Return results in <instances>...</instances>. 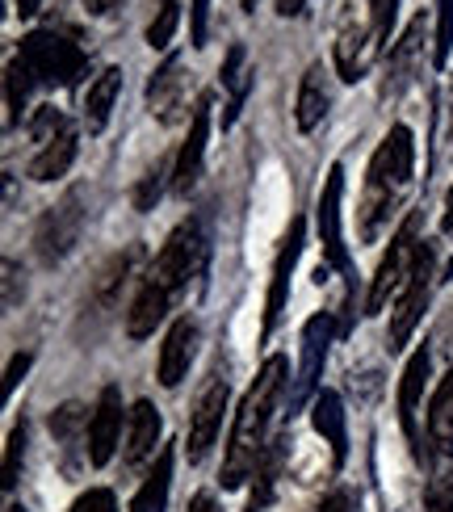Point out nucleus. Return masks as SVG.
Instances as JSON below:
<instances>
[{"label": "nucleus", "instance_id": "1", "mask_svg": "<svg viewBox=\"0 0 453 512\" xmlns=\"http://www.w3.org/2000/svg\"><path fill=\"white\" fill-rule=\"evenodd\" d=\"M416 181V135L412 126L395 122L374 147L370 168H365L361 202H357V236L361 244H378L382 231L391 227V219L403 210L407 194Z\"/></svg>", "mask_w": 453, "mask_h": 512}, {"label": "nucleus", "instance_id": "2", "mask_svg": "<svg viewBox=\"0 0 453 512\" xmlns=\"http://www.w3.org/2000/svg\"><path fill=\"white\" fill-rule=\"evenodd\" d=\"M286 374H290V361L286 357H269L256 382L248 387L240 412H235L231 424V437H227V454H223V487H244V479L256 475L265 450H269V429H273V416H277V399L286 391Z\"/></svg>", "mask_w": 453, "mask_h": 512}, {"label": "nucleus", "instance_id": "3", "mask_svg": "<svg viewBox=\"0 0 453 512\" xmlns=\"http://www.w3.org/2000/svg\"><path fill=\"white\" fill-rule=\"evenodd\" d=\"M17 59L26 63L34 80L47 84V89H76L80 76H89V51H84L68 30H55V26L30 30L21 38Z\"/></svg>", "mask_w": 453, "mask_h": 512}, {"label": "nucleus", "instance_id": "4", "mask_svg": "<svg viewBox=\"0 0 453 512\" xmlns=\"http://www.w3.org/2000/svg\"><path fill=\"white\" fill-rule=\"evenodd\" d=\"M202 265H206V227H202V219H185L172 227V236L156 252V261L143 269V277L156 282L164 294L181 298L193 277L202 273Z\"/></svg>", "mask_w": 453, "mask_h": 512}, {"label": "nucleus", "instance_id": "5", "mask_svg": "<svg viewBox=\"0 0 453 512\" xmlns=\"http://www.w3.org/2000/svg\"><path fill=\"white\" fill-rule=\"evenodd\" d=\"M30 135H34V152L26 164V177L30 181H59L76 164V152H80V135H76L72 118L63 110H55V105H42V110L30 118Z\"/></svg>", "mask_w": 453, "mask_h": 512}, {"label": "nucleus", "instance_id": "6", "mask_svg": "<svg viewBox=\"0 0 453 512\" xmlns=\"http://www.w3.org/2000/svg\"><path fill=\"white\" fill-rule=\"evenodd\" d=\"M84 223H89V206H84V189H68L47 215L38 219L34 227V252H38V261L55 269L63 265L68 256L76 252L80 236H84Z\"/></svg>", "mask_w": 453, "mask_h": 512}, {"label": "nucleus", "instance_id": "7", "mask_svg": "<svg viewBox=\"0 0 453 512\" xmlns=\"http://www.w3.org/2000/svg\"><path fill=\"white\" fill-rule=\"evenodd\" d=\"M420 215L412 210L399 231L391 236V248H386V256L378 261V273H374V282H370V294H365V315H378L391 298L407 286V277H412L416 269V256H420Z\"/></svg>", "mask_w": 453, "mask_h": 512}, {"label": "nucleus", "instance_id": "8", "mask_svg": "<svg viewBox=\"0 0 453 512\" xmlns=\"http://www.w3.org/2000/svg\"><path fill=\"white\" fill-rule=\"evenodd\" d=\"M433 282H437V244L424 240L420 256H416V269H412V277H407V286L399 290L395 307H391V332H386V349L391 353H399L407 340H412V332L420 328L428 294H433Z\"/></svg>", "mask_w": 453, "mask_h": 512}, {"label": "nucleus", "instance_id": "9", "mask_svg": "<svg viewBox=\"0 0 453 512\" xmlns=\"http://www.w3.org/2000/svg\"><path fill=\"white\" fill-rule=\"evenodd\" d=\"M428 370H433V353L428 345H420L403 366V378H399V424H403V437L412 445V458L420 466H433V441H428V429H424V387H428Z\"/></svg>", "mask_w": 453, "mask_h": 512}, {"label": "nucleus", "instance_id": "10", "mask_svg": "<svg viewBox=\"0 0 453 512\" xmlns=\"http://www.w3.org/2000/svg\"><path fill=\"white\" fill-rule=\"evenodd\" d=\"M378 55V38H374V21H370V5H349L340 9V21H336V72L340 80H361L370 72V63Z\"/></svg>", "mask_w": 453, "mask_h": 512}, {"label": "nucleus", "instance_id": "11", "mask_svg": "<svg viewBox=\"0 0 453 512\" xmlns=\"http://www.w3.org/2000/svg\"><path fill=\"white\" fill-rule=\"evenodd\" d=\"M340 202H344V168L332 164L328 177L319 189V206H315V223H319V244H323V265L344 273V286L353 290V265H349V248L340 236Z\"/></svg>", "mask_w": 453, "mask_h": 512}, {"label": "nucleus", "instance_id": "12", "mask_svg": "<svg viewBox=\"0 0 453 512\" xmlns=\"http://www.w3.org/2000/svg\"><path fill=\"white\" fill-rule=\"evenodd\" d=\"M424 42H428V21H424V13H416L412 21H407V30L391 42L386 59H382V89H378L382 101H399L407 93V84L420 76Z\"/></svg>", "mask_w": 453, "mask_h": 512}, {"label": "nucleus", "instance_id": "13", "mask_svg": "<svg viewBox=\"0 0 453 512\" xmlns=\"http://www.w3.org/2000/svg\"><path fill=\"white\" fill-rule=\"evenodd\" d=\"M336 332H340V324L328 311L311 315L307 328H302V366H298V382H294V395H290L294 408H302L307 399L319 395V378H323V366H328V349H332Z\"/></svg>", "mask_w": 453, "mask_h": 512}, {"label": "nucleus", "instance_id": "14", "mask_svg": "<svg viewBox=\"0 0 453 512\" xmlns=\"http://www.w3.org/2000/svg\"><path fill=\"white\" fill-rule=\"evenodd\" d=\"M302 240H307V223L294 219L282 248L273 256V277H269V298H265V319H261V340L273 336L277 319L286 315V303H290V286H294V269H298V256H302Z\"/></svg>", "mask_w": 453, "mask_h": 512}, {"label": "nucleus", "instance_id": "15", "mask_svg": "<svg viewBox=\"0 0 453 512\" xmlns=\"http://www.w3.org/2000/svg\"><path fill=\"white\" fill-rule=\"evenodd\" d=\"M210 110H214V97L202 93L189 110V135L177 152V164H172V194L189 198L193 185L202 177V160H206V139H210Z\"/></svg>", "mask_w": 453, "mask_h": 512}, {"label": "nucleus", "instance_id": "16", "mask_svg": "<svg viewBox=\"0 0 453 512\" xmlns=\"http://www.w3.org/2000/svg\"><path fill=\"white\" fill-rule=\"evenodd\" d=\"M227 395H231L227 378H223V374H214V378L206 382V391L198 395V403H193V412H189V445H185L189 462H202V458L210 454L214 437H219V429H223Z\"/></svg>", "mask_w": 453, "mask_h": 512}, {"label": "nucleus", "instance_id": "17", "mask_svg": "<svg viewBox=\"0 0 453 512\" xmlns=\"http://www.w3.org/2000/svg\"><path fill=\"white\" fill-rule=\"evenodd\" d=\"M89 424H93V412L84 408V403H59V408L51 412V420H47L68 475H76L80 466L89 462Z\"/></svg>", "mask_w": 453, "mask_h": 512}, {"label": "nucleus", "instance_id": "18", "mask_svg": "<svg viewBox=\"0 0 453 512\" xmlns=\"http://www.w3.org/2000/svg\"><path fill=\"white\" fill-rule=\"evenodd\" d=\"M185 97H189L185 63H181V55H168L147 80V110H151V118L172 126V122L185 118Z\"/></svg>", "mask_w": 453, "mask_h": 512}, {"label": "nucleus", "instance_id": "19", "mask_svg": "<svg viewBox=\"0 0 453 512\" xmlns=\"http://www.w3.org/2000/svg\"><path fill=\"white\" fill-rule=\"evenodd\" d=\"M193 357H198V324H193L189 315L181 319H172V328L164 336V345H160V361H156V378H160V387L168 391H177L189 366H193Z\"/></svg>", "mask_w": 453, "mask_h": 512}, {"label": "nucleus", "instance_id": "20", "mask_svg": "<svg viewBox=\"0 0 453 512\" xmlns=\"http://www.w3.org/2000/svg\"><path fill=\"white\" fill-rule=\"evenodd\" d=\"M122 437V387H101L97 403H93V424H89V462L105 466L118 450Z\"/></svg>", "mask_w": 453, "mask_h": 512}, {"label": "nucleus", "instance_id": "21", "mask_svg": "<svg viewBox=\"0 0 453 512\" xmlns=\"http://www.w3.org/2000/svg\"><path fill=\"white\" fill-rule=\"evenodd\" d=\"M160 429L164 420L156 412L151 399H139L131 412H126V450H122V466H139L147 458H156V445H160Z\"/></svg>", "mask_w": 453, "mask_h": 512}, {"label": "nucleus", "instance_id": "22", "mask_svg": "<svg viewBox=\"0 0 453 512\" xmlns=\"http://www.w3.org/2000/svg\"><path fill=\"white\" fill-rule=\"evenodd\" d=\"M172 303H177V298L164 294L156 282H147V277H139L135 298H131V307H126V336H131V340H147L168 319Z\"/></svg>", "mask_w": 453, "mask_h": 512}, {"label": "nucleus", "instance_id": "23", "mask_svg": "<svg viewBox=\"0 0 453 512\" xmlns=\"http://www.w3.org/2000/svg\"><path fill=\"white\" fill-rule=\"evenodd\" d=\"M143 244H131L126 252H118V256H110V265L101 269V277L93 282V294H89V303L93 307H101V311H114L118 303H122V290L131 286V277H135V269L143 265Z\"/></svg>", "mask_w": 453, "mask_h": 512}, {"label": "nucleus", "instance_id": "24", "mask_svg": "<svg viewBox=\"0 0 453 512\" xmlns=\"http://www.w3.org/2000/svg\"><path fill=\"white\" fill-rule=\"evenodd\" d=\"M311 424H315V433L328 441L332 462L344 466V458H349V420H344V403L336 391H319L311 399Z\"/></svg>", "mask_w": 453, "mask_h": 512}, {"label": "nucleus", "instance_id": "25", "mask_svg": "<svg viewBox=\"0 0 453 512\" xmlns=\"http://www.w3.org/2000/svg\"><path fill=\"white\" fill-rule=\"evenodd\" d=\"M332 110V84H328V72H323V63H311L307 76L298 84V101H294V122L302 135H311L315 126L328 118Z\"/></svg>", "mask_w": 453, "mask_h": 512}, {"label": "nucleus", "instance_id": "26", "mask_svg": "<svg viewBox=\"0 0 453 512\" xmlns=\"http://www.w3.org/2000/svg\"><path fill=\"white\" fill-rule=\"evenodd\" d=\"M118 93H122V68H105L89 84V93H84V131H89V135H101L105 126H110Z\"/></svg>", "mask_w": 453, "mask_h": 512}, {"label": "nucleus", "instance_id": "27", "mask_svg": "<svg viewBox=\"0 0 453 512\" xmlns=\"http://www.w3.org/2000/svg\"><path fill=\"white\" fill-rule=\"evenodd\" d=\"M219 80H223V89H227V110H223V131H227V126H231L235 118H240L244 101H248V93H252L248 51L240 47V42H231V51H227V59H223V72H219Z\"/></svg>", "mask_w": 453, "mask_h": 512}, {"label": "nucleus", "instance_id": "28", "mask_svg": "<svg viewBox=\"0 0 453 512\" xmlns=\"http://www.w3.org/2000/svg\"><path fill=\"white\" fill-rule=\"evenodd\" d=\"M428 441L437 454H453V370L437 382L433 399H428Z\"/></svg>", "mask_w": 453, "mask_h": 512}, {"label": "nucleus", "instance_id": "29", "mask_svg": "<svg viewBox=\"0 0 453 512\" xmlns=\"http://www.w3.org/2000/svg\"><path fill=\"white\" fill-rule=\"evenodd\" d=\"M168 487H172V450L164 445V450L156 454V462H151V471H147L143 487H139L135 500H131V512H164V504H168Z\"/></svg>", "mask_w": 453, "mask_h": 512}, {"label": "nucleus", "instance_id": "30", "mask_svg": "<svg viewBox=\"0 0 453 512\" xmlns=\"http://www.w3.org/2000/svg\"><path fill=\"white\" fill-rule=\"evenodd\" d=\"M286 450H290V437H277L269 441V450L261 458V466H256V487H252V500H248V512H261L273 492H277V479H282V466H286Z\"/></svg>", "mask_w": 453, "mask_h": 512}, {"label": "nucleus", "instance_id": "31", "mask_svg": "<svg viewBox=\"0 0 453 512\" xmlns=\"http://www.w3.org/2000/svg\"><path fill=\"white\" fill-rule=\"evenodd\" d=\"M34 84H38L34 72L13 55V59H9V68H5V126H9V131L21 122V110H26V101H30V93H34Z\"/></svg>", "mask_w": 453, "mask_h": 512}, {"label": "nucleus", "instance_id": "32", "mask_svg": "<svg viewBox=\"0 0 453 512\" xmlns=\"http://www.w3.org/2000/svg\"><path fill=\"white\" fill-rule=\"evenodd\" d=\"M172 164H177V160H156V164H151L147 173L139 177V185H135V210H139V215L156 210V202L164 198V189L172 185Z\"/></svg>", "mask_w": 453, "mask_h": 512}, {"label": "nucleus", "instance_id": "33", "mask_svg": "<svg viewBox=\"0 0 453 512\" xmlns=\"http://www.w3.org/2000/svg\"><path fill=\"white\" fill-rule=\"evenodd\" d=\"M177 26H181V5L177 0H160V9H156V17H151V26H147V47L164 51L172 42V34H177Z\"/></svg>", "mask_w": 453, "mask_h": 512}, {"label": "nucleus", "instance_id": "34", "mask_svg": "<svg viewBox=\"0 0 453 512\" xmlns=\"http://www.w3.org/2000/svg\"><path fill=\"white\" fill-rule=\"evenodd\" d=\"M26 420L13 424V433H9V445H5V471H0V487L5 492H13L17 487V475H21V462H26Z\"/></svg>", "mask_w": 453, "mask_h": 512}, {"label": "nucleus", "instance_id": "35", "mask_svg": "<svg viewBox=\"0 0 453 512\" xmlns=\"http://www.w3.org/2000/svg\"><path fill=\"white\" fill-rule=\"evenodd\" d=\"M453 55V0H437V47H433V63L445 68Z\"/></svg>", "mask_w": 453, "mask_h": 512}, {"label": "nucleus", "instance_id": "36", "mask_svg": "<svg viewBox=\"0 0 453 512\" xmlns=\"http://www.w3.org/2000/svg\"><path fill=\"white\" fill-rule=\"evenodd\" d=\"M424 512H453V466H449V471H441L437 479H428Z\"/></svg>", "mask_w": 453, "mask_h": 512}, {"label": "nucleus", "instance_id": "37", "mask_svg": "<svg viewBox=\"0 0 453 512\" xmlns=\"http://www.w3.org/2000/svg\"><path fill=\"white\" fill-rule=\"evenodd\" d=\"M370 5V21H374V38H378V47L386 38H391L395 30V21H399V5L403 0H365Z\"/></svg>", "mask_w": 453, "mask_h": 512}, {"label": "nucleus", "instance_id": "38", "mask_svg": "<svg viewBox=\"0 0 453 512\" xmlns=\"http://www.w3.org/2000/svg\"><path fill=\"white\" fill-rule=\"evenodd\" d=\"M206 34H210V0H189V42L206 47Z\"/></svg>", "mask_w": 453, "mask_h": 512}, {"label": "nucleus", "instance_id": "39", "mask_svg": "<svg viewBox=\"0 0 453 512\" xmlns=\"http://www.w3.org/2000/svg\"><path fill=\"white\" fill-rule=\"evenodd\" d=\"M72 512H118V500H114L110 487H89L84 496H76Z\"/></svg>", "mask_w": 453, "mask_h": 512}, {"label": "nucleus", "instance_id": "40", "mask_svg": "<svg viewBox=\"0 0 453 512\" xmlns=\"http://www.w3.org/2000/svg\"><path fill=\"white\" fill-rule=\"evenodd\" d=\"M357 492H353V487H332V492L328 496H323V504L315 508V512H357Z\"/></svg>", "mask_w": 453, "mask_h": 512}, {"label": "nucleus", "instance_id": "41", "mask_svg": "<svg viewBox=\"0 0 453 512\" xmlns=\"http://www.w3.org/2000/svg\"><path fill=\"white\" fill-rule=\"evenodd\" d=\"M21 298H26V273H21L13 261H5V307L13 311Z\"/></svg>", "mask_w": 453, "mask_h": 512}, {"label": "nucleus", "instance_id": "42", "mask_svg": "<svg viewBox=\"0 0 453 512\" xmlns=\"http://www.w3.org/2000/svg\"><path fill=\"white\" fill-rule=\"evenodd\" d=\"M30 361H34V353H17V357L9 361V370H5V395H13V391H17V382L26 378Z\"/></svg>", "mask_w": 453, "mask_h": 512}, {"label": "nucleus", "instance_id": "43", "mask_svg": "<svg viewBox=\"0 0 453 512\" xmlns=\"http://www.w3.org/2000/svg\"><path fill=\"white\" fill-rule=\"evenodd\" d=\"M185 512H223V508L214 504V496H210V492H198V496L189 500V508H185Z\"/></svg>", "mask_w": 453, "mask_h": 512}, {"label": "nucleus", "instance_id": "44", "mask_svg": "<svg viewBox=\"0 0 453 512\" xmlns=\"http://www.w3.org/2000/svg\"><path fill=\"white\" fill-rule=\"evenodd\" d=\"M122 0H84V9H89V17H105L110 9H118Z\"/></svg>", "mask_w": 453, "mask_h": 512}, {"label": "nucleus", "instance_id": "45", "mask_svg": "<svg viewBox=\"0 0 453 512\" xmlns=\"http://www.w3.org/2000/svg\"><path fill=\"white\" fill-rule=\"evenodd\" d=\"M441 231H445V236L453 240V189L445 194V215H441Z\"/></svg>", "mask_w": 453, "mask_h": 512}, {"label": "nucleus", "instance_id": "46", "mask_svg": "<svg viewBox=\"0 0 453 512\" xmlns=\"http://www.w3.org/2000/svg\"><path fill=\"white\" fill-rule=\"evenodd\" d=\"M302 5H307V0H277V13H282V17H298Z\"/></svg>", "mask_w": 453, "mask_h": 512}, {"label": "nucleus", "instance_id": "47", "mask_svg": "<svg viewBox=\"0 0 453 512\" xmlns=\"http://www.w3.org/2000/svg\"><path fill=\"white\" fill-rule=\"evenodd\" d=\"M38 9H42V0H17V13L21 17H34Z\"/></svg>", "mask_w": 453, "mask_h": 512}, {"label": "nucleus", "instance_id": "48", "mask_svg": "<svg viewBox=\"0 0 453 512\" xmlns=\"http://www.w3.org/2000/svg\"><path fill=\"white\" fill-rule=\"evenodd\" d=\"M9 512H26V508H21V504H13V508H9Z\"/></svg>", "mask_w": 453, "mask_h": 512}]
</instances>
